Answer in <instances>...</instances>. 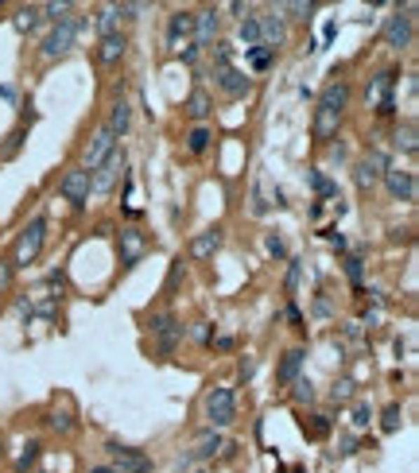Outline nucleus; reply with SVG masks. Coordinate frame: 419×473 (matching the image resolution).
Wrapping results in <instances>:
<instances>
[{
	"instance_id": "f257e3e1",
	"label": "nucleus",
	"mask_w": 419,
	"mask_h": 473,
	"mask_svg": "<svg viewBox=\"0 0 419 473\" xmlns=\"http://www.w3.org/2000/svg\"><path fill=\"white\" fill-rule=\"evenodd\" d=\"M43 245H47V217H32V221L24 225V233L16 237V245H12V268H27L39 260Z\"/></svg>"
},
{
	"instance_id": "f03ea898",
	"label": "nucleus",
	"mask_w": 419,
	"mask_h": 473,
	"mask_svg": "<svg viewBox=\"0 0 419 473\" xmlns=\"http://www.w3.org/2000/svg\"><path fill=\"white\" fill-rule=\"evenodd\" d=\"M206 419H210V431L218 427H229L237 419V396L233 388H210L206 396Z\"/></svg>"
},
{
	"instance_id": "7ed1b4c3",
	"label": "nucleus",
	"mask_w": 419,
	"mask_h": 473,
	"mask_svg": "<svg viewBox=\"0 0 419 473\" xmlns=\"http://www.w3.org/2000/svg\"><path fill=\"white\" fill-rule=\"evenodd\" d=\"M82 24L85 20H62V24H55V32L47 35V39H43V58H59V55H67L70 47H74V39H78V32H82Z\"/></svg>"
},
{
	"instance_id": "20e7f679",
	"label": "nucleus",
	"mask_w": 419,
	"mask_h": 473,
	"mask_svg": "<svg viewBox=\"0 0 419 473\" xmlns=\"http://www.w3.org/2000/svg\"><path fill=\"white\" fill-rule=\"evenodd\" d=\"M388 171V156L385 151H369V156H361L357 163H353V183L361 186V191H373V186L385 179Z\"/></svg>"
},
{
	"instance_id": "39448f33",
	"label": "nucleus",
	"mask_w": 419,
	"mask_h": 473,
	"mask_svg": "<svg viewBox=\"0 0 419 473\" xmlns=\"http://www.w3.org/2000/svg\"><path fill=\"white\" fill-rule=\"evenodd\" d=\"M109 458H113V469L117 473H151L156 462H151L144 450H132V446H121V442H109Z\"/></svg>"
},
{
	"instance_id": "423d86ee",
	"label": "nucleus",
	"mask_w": 419,
	"mask_h": 473,
	"mask_svg": "<svg viewBox=\"0 0 419 473\" xmlns=\"http://www.w3.org/2000/svg\"><path fill=\"white\" fill-rule=\"evenodd\" d=\"M90 191H93V186H90V171H85V167H70V171L59 179V194L67 202H74L78 210L90 202Z\"/></svg>"
},
{
	"instance_id": "0eeeda50",
	"label": "nucleus",
	"mask_w": 419,
	"mask_h": 473,
	"mask_svg": "<svg viewBox=\"0 0 419 473\" xmlns=\"http://www.w3.org/2000/svg\"><path fill=\"white\" fill-rule=\"evenodd\" d=\"M256 24H260V47L276 50V47H284V43H287V20H284V12H280V8L256 16Z\"/></svg>"
},
{
	"instance_id": "6e6552de",
	"label": "nucleus",
	"mask_w": 419,
	"mask_h": 473,
	"mask_svg": "<svg viewBox=\"0 0 419 473\" xmlns=\"http://www.w3.org/2000/svg\"><path fill=\"white\" fill-rule=\"evenodd\" d=\"M113 151H117V136L109 132V128L101 125L97 132H93V140H90V148H85V171H97L101 163H105V159L113 156Z\"/></svg>"
},
{
	"instance_id": "1a4fd4ad",
	"label": "nucleus",
	"mask_w": 419,
	"mask_h": 473,
	"mask_svg": "<svg viewBox=\"0 0 419 473\" xmlns=\"http://www.w3.org/2000/svg\"><path fill=\"white\" fill-rule=\"evenodd\" d=\"M385 47H392V50H404L411 43V8H404V12H396V16H388L385 20Z\"/></svg>"
},
{
	"instance_id": "9d476101",
	"label": "nucleus",
	"mask_w": 419,
	"mask_h": 473,
	"mask_svg": "<svg viewBox=\"0 0 419 473\" xmlns=\"http://www.w3.org/2000/svg\"><path fill=\"white\" fill-rule=\"evenodd\" d=\"M148 326H151V334L160 338V349H163V353H171V349L183 341V322H179L175 315H151Z\"/></svg>"
},
{
	"instance_id": "9b49d317",
	"label": "nucleus",
	"mask_w": 419,
	"mask_h": 473,
	"mask_svg": "<svg viewBox=\"0 0 419 473\" xmlns=\"http://www.w3.org/2000/svg\"><path fill=\"white\" fill-rule=\"evenodd\" d=\"M117 249H121V264L132 268V264H140V256L148 252V237H144L140 229H121Z\"/></svg>"
},
{
	"instance_id": "f8f14e48",
	"label": "nucleus",
	"mask_w": 419,
	"mask_h": 473,
	"mask_svg": "<svg viewBox=\"0 0 419 473\" xmlns=\"http://www.w3.org/2000/svg\"><path fill=\"white\" fill-rule=\"evenodd\" d=\"M385 186L396 202H415V171H400V167H388L385 171Z\"/></svg>"
},
{
	"instance_id": "ddd939ff",
	"label": "nucleus",
	"mask_w": 419,
	"mask_h": 473,
	"mask_svg": "<svg viewBox=\"0 0 419 473\" xmlns=\"http://www.w3.org/2000/svg\"><path fill=\"white\" fill-rule=\"evenodd\" d=\"M121 171H125V151L117 148L109 159H105V163L97 167V174H90V186H93V191H101V194L113 191V183L121 179Z\"/></svg>"
},
{
	"instance_id": "4468645a",
	"label": "nucleus",
	"mask_w": 419,
	"mask_h": 473,
	"mask_svg": "<svg viewBox=\"0 0 419 473\" xmlns=\"http://www.w3.org/2000/svg\"><path fill=\"white\" fill-rule=\"evenodd\" d=\"M191 35H194V50L214 47V35H218V8H202V12H194Z\"/></svg>"
},
{
	"instance_id": "2eb2a0df",
	"label": "nucleus",
	"mask_w": 419,
	"mask_h": 473,
	"mask_svg": "<svg viewBox=\"0 0 419 473\" xmlns=\"http://www.w3.org/2000/svg\"><path fill=\"white\" fill-rule=\"evenodd\" d=\"M214 78H218L221 93H229V97H245L252 90V78H245V70L237 67H214Z\"/></svg>"
},
{
	"instance_id": "dca6fc26",
	"label": "nucleus",
	"mask_w": 419,
	"mask_h": 473,
	"mask_svg": "<svg viewBox=\"0 0 419 473\" xmlns=\"http://www.w3.org/2000/svg\"><path fill=\"white\" fill-rule=\"evenodd\" d=\"M338 128H342V113H330V109H315V121H310V136L319 144H330L338 136Z\"/></svg>"
},
{
	"instance_id": "f3484780",
	"label": "nucleus",
	"mask_w": 419,
	"mask_h": 473,
	"mask_svg": "<svg viewBox=\"0 0 419 473\" xmlns=\"http://www.w3.org/2000/svg\"><path fill=\"white\" fill-rule=\"evenodd\" d=\"M191 27H194V12H171V20H167V47L183 50V43L191 39Z\"/></svg>"
},
{
	"instance_id": "a211bd4d",
	"label": "nucleus",
	"mask_w": 419,
	"mask_h": 473,
	"mask_svg": "<svg viewBox=\"0 0 419 473\" xmlns=\"http://www.w3.org/2000/svg\"><path fill=\"white\" fill-rule=\"evenodd\" d=\"M396 78H400V70H380V74L369 82L365 97H369L373 105H388V101H392V85H396Z\"/></svg>"
},
{
	"instance_id": "6ab92c4d",
	"label": "nucleus",
	"mask_w": 419,
	"mask_h": 473,
	"mask_svg": "<svg viewBox=\"0 0 419 473\" xmlns=\"http://www.w3.org/2000/svg\"><path fill=\"white\" fill-rule=\"evenodd\" d=\"M218 249H221V229L214 225V229L198 233V237L191 241V260H210Z\"/></svg>"
},
{
	"instance_id": "aec40b11",
	"label": "nucleus",
	"mask_w": 419,
	"mask_h": 473,
	"mask_svg": "<svg viewBox=\"0 0 419 473\" xmlns=\"http://www.w3.org/2000/svg\"><path fill=\"white\" fill-rule=\"evenodd\" d=\"M218 450H226L221 434L218 431H206V434H198V442H194V450L186 454V462H206V458H214Z\"/></svg>"
},
{
	"instance_id": "412c9836",
	"label": "nucleus",
	"mask_w": 419,
	"mask_h": 473,
	"mask_svg": "<svg viewBox=\"0 0 419 473\" xmlns=\"http://www.w3.org/2000/svg\"><path fill=\"white\" fill-rule=\"evenodd\" d=\"M303 361H307V349H287V353H284V361H280V373H276V381H280V384H291V381H299V369H303Z\"/></svg>"
},
{
	"instance_id": "4be33fe9",
	"label": "nucleus",
	"mask_w": 419,
	"mask_h": 473,
	"mask_svg": "<svg viewBox=\"0 0 419 473\" xmlns=\"http://www.w3.org/2000/svg\"><path fill=\"white\" fill-rule=\"evenodd\" d=\"M125 50H128V39L121 32H113V35H105V39H101V62H105V67H113V62H121V58H125Z\"/></svg>"
},
{
	"instance_id": "5701e85b",
	"label": "nucleus",
	"mask_w": 419,
	"mask_h": 473,
	"mask_svg": "<svg viewBox=\"0 0 419 473\" xmlns=\"http://www.w3.org/2000/svg\"><path fill=\"white\" fill-rule=\"evenodd\" d=\"M322 109H330V113H342L345 105H350V85L345 82H330L327 90H322Z\"/></svg>"
},
{
	"instance_id": "b1692460",
	"label": "nucleus",
	"mask_w": 419,
	"mask_h": 473,
	"mask_svg": "<svg viewBox=\"0 0 419 473\" xmlns=\"http://www.w3.org/2000/svg\"><path fill=\"white\" fill-rule=\"evenodd\" d=\"M186 116H194V121H206L210 113H214V101H210V93L206 90H194L191 97H186Z\"/></svg>"
},
{
	"instance_id": "393cba45",
	"label": "nucleus",
	"mask_w": 419,
	"mask_h": 473,
	"mask_svg": "<svg viewBox=\"0 0 419 473\" xmlns=\"http://www.w3.org/2000/svg\"><path fill=\"white\" fill-rule=\"evenodd\" d=\"M128 125H132V113H128L125 101H117V105L109 109V121H105V128H109L113 136H125V132H128Z\"/></svg>"
},
{
	"instance_id": "a878e982",
	"label": "nucleus",
	"mask_w": 419,
	"mask_h": 473,
	"mask_svg": "<svg viewBox=\"0 0 419 473\" xmlns=\"http://www.w3.org/2000/svg\"><path fill=\"white\" fill-rule=\"evenodd\" d=\"M12 24H16V32H35V27L43 24V8H20L16 16H12Z\"/></svg>"
},
{
	"instance_id": "bb28decb",
	"label": "nucleus",
	"mask_w": 419,
	"mask_h": 473,
	"mask_svg": "<svg viewBox=\"0 0 419 473\" xmlns=\"http://www.w3.org/2000/svg\"><path fill=\"white\" fill-rule=\"evenodd\" d=\"M307 183H310V191L319 194V198H338V186L330 183L322 171H307Z\"/></svg>"
},
{
	"instance_id": "cd10ccee",
	"label": "nucleus",
	"mask_w": 419,
	"mask_h": 473,
	"mask_svg": "<svg viewBox=\"0 0 419 473\" xmlns=\"http://www.w3.org/2000/svg\"><path fill=\"white\" fill-rule=\"evenodd\" d=\"M117 20H121L117 4H105V8L97 12V32H101V39H105V35H113V32H117Z\"/></svg>"
},
{
	"instance_id": "c85d7f7f",
	"label": "nucleus",
	"mask_w": 419,
	"mask_h": 473,
	"mask_svg": "<svg viewBox=\"0 0 419 473\" xmlns=\"http://www.w3.org/2000/svg\"><path fill=\"white\" fill-rule=\"evenodd\" d=\"M404 427V411H400V404H388L385 407V419H380V431L385 434H396Z\"/></svg>"
},
{
	"instance_id": "c756f323",
	"label": "nucleus",
	"mask_w": 419,
	"mask_h": 473,
	"mask_svg": "<svg viewBox=\"0 0 419 473\" xmlns=\"http://www.w3.org/2000/svg\"><path fill=\"white\" fill-rule=\"evenodd\" d=\"M241 43H245V50H249V47H260V24H256V16L241 20Z\"/></svg>"
},
{
	"instance_id": "7c9ffc66",
	"label": "nucleus",
	"mask_w": 419,
	"mask_h": 473,
	"mask_svg": "<svg viewBox=\"0 0 419 473\" xmlns=\"http://www.w3.org/2000/svg\"><path fill=\"white\" fill-rule=\"evenodd\" d=\"M210 140H214V132H210V128H194V132L186 136V148H191L194 156H202V151L210 148Z\"/></svg>"
},
{
	"instance_id": "2f4dec72",
	"label": "nucleus",
	"mask_w": 419,
	"mask_h": 473,
	"mask_svg": "<svg viewBox=\"0 0 419 473\" xmlns=\"http://www.w3.org/2000/svg\"><path fill=\"white\" fill-rule=\"evenodd\" d=\"M70 12H74V4H67V0H55V4H43V20H55V24H62V20H70Z\"/></svg>"
},
{
	"instance_id": "473e14b6",
	"label": "nucleus",
	"mask_w": 419,
	"mask_h": 473,
	"mask_svg": "<svg viewBox=\"0 0 419 473\" xmlns=\"http://www.w3.org/2000/svg\"><path fill=\"white\" fill-rule=\"evenodd\" d=\"M39 450H43V446H39V442H35V439H32V442H27V446H24V454H20L16 469H20V473H27V469H32V465H35V462H39Z\"/></svg>"
},
{
	"instance_id": "72a5a7b5",
	"label": "nucleus",
	"mask_w": 419,
	"mask_h": 473,
	"mask_svg": "<svg viewBox=\"0 0 419 473\" xmlns=\"http://www.w3.org/2000/svg\"><path fill=\"white\" fill-rule=\"evenodd\" d=\"M272 55H276V50H268V47H249L252 70H268V67H272Z\"/></svg>"
},
{
	"instance_id": "f704fd0d",
	"label": "nucleus",
	"mask_w": 419,
	"mask_h": 473,
	"mask_svg": "<svg viewBox=\"0 0 419 473\" xmlns=\"http://www.w3.org/2000/svg\"><path fill=\"white\" fill-rule=\"evenodd\" d=\"M396 148H404L408 156H415V148H419L415 144V125H404L400 132H396Z\"/></svg>"
},
{
	"instance_id": "c9c22d12",
	"label": "nucleus",
	"mask_w": 419,
	"mask_h": 473,
	"mask_svg": "<svg viewBox=\"0 0 419 473\" xmlns=\"http://www.w3.org/2000/svg\"><path fill=\"white\" fill-rule=\"evenodd\" d=\"M179 280H183V256H175V260H171V268H167V280H163V295H171V291L179 287Z\"/></svg>"
},
{
	"instance_id": "e433bc0d",
	"label": "nucleus",
	"mask_w": 419,
	"mask_h": 473,
	"mask_svg": "<svg viewBox=\"0 0 419 473\" xmlns=\"http://www.w3.org/2000/svg\"><path fill=\"white\" fill-rule=\"evenodd\" d=\"M291 384H295V392H291L295 404H310V399H315V384H310L307 376H299V381H291Z\"/></svg>"
},
{
	"instance_id": "4c0bfd02",
	"label": "nucleus",
	"mask_w": 419,
	"mask_h": 473,
	"mask_svg": "<svg viewBox=\"0 0 419 473\" xmlns=\"http://www.w3.org/2000/svg\"><path fill=\"white\" fill-rule=\"evenodd\" d=\"M353 396H357V392H353V381H338L334 388H330V399H334V404H350Z\"/></svg>"
},
{
	"instance_id": "58836bf2",
	"label": "nucleus",
	"mask_w": 419,
	"mask_h": 473,
	"mask_svg": "<svg viewBox=\"0 0 419 473\" xmlns=\"http://www.w3.org/2000/svg\"><path fill=\"white\" fill-rule=\"evenodd\" d=\"M47 423L55 427V431H62V434H70V431H74V419H70V411H50V416H47Z\"/></svg>"
},
{
	"instance_id": "ea45409f",
	"label": "nucleus",
	"mask_w": 419,
	"mask_h": 473,
	"mask_svg": "<svg viewBox=\"0 0 419 473\" xmlns=\"http://www.w3.org/2000/svg\"><path fill=\"white\" fill-rule=\"evenodd\" d=\"M12 280H16V268H12L8 256H0V295L12 287Z\"/></svg>"
},
{
	"instance_id": "a19ab883",
	"label": "nucleus",
	"mask_w": 419,
	"mask_h": 473,
	"mask_svg": "<svg viewBox=\"0 0 419 473\" xmlns=\"http://www.w3.org/2000/svg\"><path fill=\"white\" fill-rule=\"evenodd\" d=\"M280 12H291L295 20H310L315 4H303V0H291V4H280Z\"/></svg>"
},
{
	"instance_id": "79ce46f5",
	"label": "nucleus",
	"mask_w": 419,
	"mask_h": 473,
	"mask_svg": "<svg viewBox=\"0 0 419 473\" xmlns=\"http://www.w3.org/2000/svg\"><path fill=\"white\" fill-rule=\"evenodd\" d=\"M373 419V407L365 404V399H357V407H353V427H369Z\"/></svg>"
},
{
	"instance_id": "37998d69",
	"label": "nucleus",
	"mask_w": 419,
	"mask_h": 473,
	"mask_svg": "<svg viewBox=\"0 0 419 473\" xmlns=\"http://www.w3.org/2000/svg\"><path fill=\"white\" fill-rule=\"evenodd\" d=\"M303 431H307L310 439H322V434L330 431V423H327V416H310V427H303Z\"/></svg>"
},
{
	"instance_id": "c03bdc74",
	"label": "nucleus",
	"mask_w": 419,
	"mask_h": 473,
	"mask_svg": "<svg viewBox=\"0 0 419 473\" xmlns=\"http://www.w3.org/2000/svg\"><path fill=\"white\" fill-rule=\"evenodd\" d=\"M229 55H233L229 43H214V67H229Z\"/></svg>"
},
{
	"instance_id": "a18cd8bd",
	"label": "nucleus",
	"mask_w": 419,
	"mask_h": 473,
	"mask_svg": "<svg viewBox=\"0 0 419 473\" xmlns=\"http://www.w3.org/2000/svg\"><path fill=\"white\" fill-rule=\"evenodd\" d=\"M264 249H268L272 252V256H284V252H287V245H284V237H276V233H268V241H264Z\"/></svg>"
},
{
	"instance_id": "49530a36",
	"label": "nucleus",
	"mask_w": 419,
	"mask_h": 473,
	"mask_svg": "<svg viewBox=\"0 0 419 473\" xmlns=\"http://www.w3.org/2000/svg\"><path fill=\"white\" fill-rule=\"evenodd\" d=\"M299 275H303V264H299V260H291V268H287V280H284V287H287V291H295V287H299Z\"/></svg>"
},
{
	"instance_id": "de8ad7c7",
	"label": "nucleus",
	"mask_w": 419,
	"mask_h": 473,
	"mask_svg": "<svg viewBox=\"0 0 419 473\" xmlns=\"http://www.w3.org/2000/svg\"><path fill=\"white\" fill-rule=\"evenodd\" d=\"M194 338L210 345V341H214V330H210V322H194Z\"/></svg>"
},
{
	"instance_id": "09e8293b",
	"label": "nucleus",
	"mask_w": 419,
	"mask_h": 473,
	"mask_svg": "<svg viewBox=\"0 0 419 473\" xmlns=\"http://www.w3.org/2000/svg\"><path fill=\"white\" fill-rule=\"evenodd\" d=\"M20 144H24V128L8 136V148H4V156H16V151H20Z\"/></svg>"
},
{
	"instance_id": "8fccbe9b",
	"label": "nucleus",
	"mask_w": 419,
	"mask_h": 473,
	"mask_svg": "<svg viewBox=\"0 0 419 473\" xmlns=\"http://www.w3.org/2000/svg\"><path fill=\"white\" fill-rule=\"evenodd\" d=\"M237 373H241V381H249V376L256 373V361H252V357H241V365H237Z\"/></svg>"
},
{
	"instance_id": "3c124183",
	"label": "nucleus",
	"mask_w": 419,
	"mask_h": 473,
	"mask_svg": "<svg viewBox=\"0 0 419 473\" xmlns=\"http://www.w3.org/2000/svg\"><path fill=\"white\" fill-rule=\"evenodd\" d=\"M345 275H350L353 283H361V260H353V256L345 260Z\"/></svg>"
},
{
	"instance_id": "603ef678",
	"label": "nucleus",
	"mask_w": 419,
	"mask_h": 473,
	"mask_svg": "<svg viewBox=\"0 0 419 473\" xmlns=\"http://www.w3.org/2000/svg\"><path fill=\"white\" fill-rule=\"evenodd\" d=\"M327 241L334 245V249H345V237H342L338 229H327Z\"/></svg>"
},
{
	"instance_id": "864d4df0",
	"label": "nucleus",
	"mask_w": 419,
	"mask_h": 473,
	"mask_svg": "<svg viewBox=\"0 0 419 473\" xmlns=\"http://www.w3.org/2000/svg\"><path fill=\"white\" fill-rule=\"evenodd\" d=\"M353 446H357V442H353V434H345V439H342V450H338V454H353Z\"/></svg>"
},
{
	"instance_id": "5fc2aeb1",
	"label": "nucleus",
	"mask_w": 419,
	"mask_h": 473,
	"mask_svg": "<svg viewBox=\"0 0 419 473\" xmlns=\"http://www.w3.org/2000/svg\"><path fill=\"white\" fill-rule=\"evenodd\" d=\"M90 473H117L113 465H90Z\"/></svg>"
},
{
	"instance_id": "6e6d98bb",
	"label": "nucleus",
	"mask_w": 419,
	"mask_h": 473,
	"mask_svg": "<svg viewBox=\"0 0 419 473\" xmlns=\"http://www.w3.org/2000/svg\"><path fill=\"white\" fill-rule=\"evenodd\" d=\"M0 458H4V439H0Z\"/></svg>"
},
{
	"instance_id": "4d7b16f0",
	"label": "nucleus",
	"mask_w": 419,
	"mask_h": 473,
	"mask_svg": "<svg viewBox=\"0 0 419 473\" xmlns=\"http://www.w3.org/2000/svg\"><path fill=\"white\" fill-rule=\"evenodd\" d=\"M291 473H307V469H291Z\"/></svg>"
},
{
	"instance_id": "13d9d810",
	"label": "nucleus",
	"mask_w": 419,
	"mask_h": 473,
	"mask_svg": "<svg viewBox=\"0 0 419 473\" xmlns=\"http://www.w3.org/2000/svg\"><path fill=\"white\" fill-rule=\"evenodd\" d=\"M43 473H47V469H43Z\"/></svg>"
}]
</instances>
